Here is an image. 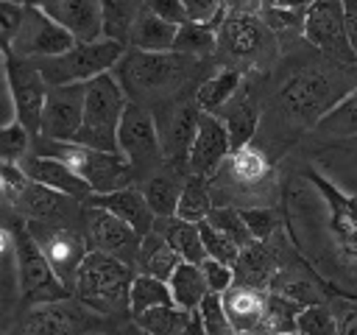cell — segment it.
I'll list each match as a JSON object with an SVG mask.
<instances>
[{
    "mask_svg": "<svg viewBox=\"0 0 357 335\" xmlns=\"http://www.w3.org/2000/svg\"><path fill=\"white\" fill-rule=\"evenodd\" d=\"M284 335H301V332H298V329H296V332H284Z\"/></svg>",
    "mask_w": 357,
    "mask_h": 335,
    "instance_id": "cell-58",
    "label": "cell"
},
{
    "mask_svg": "<svg viewBox=\"0 0 357 335\" xmlns=\"http://www.w3.org/2000/svg\"><path fill=\"white\" fill-rule=\"evenodd\" d=\"M50 3H53V0H25V6H33V8H42V11H45Z\"/></svg>",
    "mask_w": 357,
    "mask_h": 335,
    "instance_id": "cell-56",
    "label": "cell"
},
{
    "mask_svg": "<svg viewBox=\"0 0 357 335\" xmlns=\"http://www.w3.org/2000/svg\"><path fill=\"white\" fill-rule=\"evenodd\" d=\"M117 148L128 159V165L134 168L137 184L165 165L156 120H153V112L148 106L128 100V106L120 117V128H117Z\"/></svg>",
    "mask_w": 357,
    "mask_h": 335,
    "instance_id": "cell-11",
    "label": "cell"
},
{
    "mask_svg": "<svg viewBox=\"0 0 357 335\" xmlns=\"http://www.w3.org/2000/svg\"><path fill=\"white\" fill-rule=\"evenodd\" d=\"M223 296L226 315L231 321V329L240 335H268L265 332V304L268 290H254L245 285H231Z\"/></svg>",
    "mask_w": 357,
    "mask_h": 335,
    "instance_id": "cell-25",
    "label": "cell"
},
{
    "mask_svg": "<svg viewBox=\"0 0 357 335\" xmlns=\"http://www.w3.org/2000/svg\"><path fill=\"white\" fill-rule=\"evenodd\" d=\"M45 14H50L61 28H67L75 42L103 39V11L100 0H53Z\"/></svg>",
    "mask_w": 357,
    "mask_h": 335,
    "instance_id": "cell-26",
    "label": "cell"
},
{
    "mask_svg": "<svg viewBox=\"0 0 357 335\" xmlns=\"http://www.w3.org/2000/svg\"><path fill=\"white\" fill-rule=\"evenodd\" d=\"M215 42H218V28L204 25V22H184L178 25L173 50L192 56V59H215Z\"/></svg>",
    "mask_w": 357,
    "mask_h": 335,
    "instance_id": "cell-39",
    "label": "cell"
},
{
    "mask_svg": "<svg viewBox=\"0 0 357 335\" xmlns=\"http://www.w3.org/2000/svg\"><path fill=\"white\" fill-rule=\"evenodd\" d=\"M229 335H240V332H229Z\"/></svg>",
    "mask_w": 357,
    "mask_h": 335,
    "instance_id": "cell-60",
    "label": "cell"
},
{
    "mask_svg": "<svg viewBox=\"0 0 357 335\" xmlns=\"http://www.w3.org/2000/svg\"><path fill=\"white\" fill-rule=\"evenodd\" d=\"M137 268L128 262L109 257L103 251H89L75 274L73 296L98 315L128 313V296Z\"/></svg>",
    "mask_w": 357,
    "mask_h": 335,
    "instance_id": "cell-6",
    "label": "cell"
},
{
    "mask_svg": "<svg viewBox=\"0 0 357 335\" xmlns=\"http://www.w3.org/2000/svg\"><path fill=\"white\" fill-rule=\"evenodd\" d=\"M268 3H273V0H265V3H262V6H268Z\"/></svg>",
    "mask_w": 357,
    "mask_h": 335,
    "instance_id": "cell-59",
    "label": "cell"
},
{
    "mask_svg": "<svg viewBox=\"0 0 357 335\" xmlns=\"http://www.w3.org/2000/svg\"><path fill=\"white\" fill-rule=\"evenodd\" d=\"M218 117L223 120V126L229 131L231 151L254 142V137L259 131V120H262V95L257 92V84L245 78L243 87L237 89V95L218 112Z\"/></svg>",
    "mask_w": 357,
    "mask_h": 335,
    "instance_id": "cell-22",
    "label": "cell"
},
{
    "mask_svg": "<svg viewBox=\"0 0 357 335\" xmlns=\"http://www.w3.org/2000/svg\"><path fill=\"white\" fill-rule=\"evenodd\" d=\"M73 45H75V36L67 28H61L50 14H45L42 8L25 6V17L20 25V34L14 36V42L8 47V56L39 61V59L61 56Z\"/></svg>",
    "mask_w": 357,
    "mask_h": 335,
    "instance_id": "cell-17",
    "label": "cell"
},
{
    "mask_svg": "<svg viewBox=\"0 0 357 335\" xmlns=\"http://www.w3.org/2000/svg\"><path fill=\"white\" fill-rule=\"evenodd\" d=\"M329 304L335 313V335H357V302L335 299Z\"/></svg>",
    "mask_w": 357,
    "mask_h": 335,
    "instance_id": "cell-51",
    "label": "cell"
},
{
    "mask_svg": "<svg viewBox=\"0 0 357 335\" xmlns=\"http://www.w3.org/2000/svg\"><path fill=\"white\" fill-rule=\"evenodd\" d=\"M126 106H128V95L123 92L114 73H103V75L86 81L84 120H81V131H78L75 142L98 148V151L120 154L117 128H120V117H123Z\"/></svg>",
    "mask_w": 357,
    "mask_h": 335,
    "instance_id": "cell-8",
    "label": "cell"
},
{
    "mask_svg": "<svg viewBox=\"0 0 357 335\" xmlns=\"http://www.w3.org/2000/svg\"><path fill=\"white\" fill-rule=\"evenodd\" d=\"M201 274H204V279H206L209 293H226V290L234 285V268L226 265V262H220V260L206 257V260L201 262Z\"/></svg>",
    "mask_w": 357,
    "mask_h": 335,
    "instance_id": "cell-50",
    "label": "cell"
},
{
    "mask_svg": "<svg viewBox=\"0 0 357 335\" xmlns=\"http://www.w3.org/2000/svg\"><path fill=\"white\" fill-rule=\"evenodd\" d=\"M176 34H178V25L156 17L153 11L139 8L137 20H134V28H131V36H128V47H137V50H148V53H167L173 50V42H176Z\"/></svg>",
    "mask_w": 357,
    "mask_h": 335,
    "instance_id": "cell-29",
    "label": "cell"
},
{
    "mask_svg": "<svg viewBox=\"0 0 357 335\" xmlns=\"http://www.w3.org/2000/svg\"><path fill=\"white\" fill-rule=\"evenodd\" d=\"M84 237H86L89 251H103V254L117 257V260L128 262L131 268H137L142 234L134 226H128L126 221H120L117 215H112L100 207L84 204Z\"/></svg>",
    "mask_w": 357,
    "mask_h": 335,
    "instance_id": "cell-18",
    "label": "cell"
},
{
    "mask_svg": "<svg viewBox=\"0 0 357 335\" xmlns=\"http://www.w3.org/2000/svg\"><path fill=\"white\" fill-rule=\"evenodd\" d=\"M159 304H173V296H170V285L165 279H156L151 274H139L134 276L131 282V296H128V315H139L151 307H159Z\"/></svg>",
    "mask_w": 357,
    "mask_h": 335,
    "instance_id": "cell-38",
    "label": "cell"
},
{
    "mask_svg": "<svg viewBox=\"0 0 357 335\" xmlns=\"http://www.w3.org/2000/svg\"><path fill=\"white\" fill-rule=\"evenodd\" d=\"M296 329L301 335H335L332 304H307L296 315Z\"/></svg>",
    "mask_w": 357,
    "mask_h": 335,
    "instance_id": "cell-45",
    "label": "cell"
},
{
    "mask_svg": "<svg viewBox=\"0 0 357 335\" xmlns=\"http://www.w3.org/2000/svg\"><path fill=\"white\" fill-rule=\"evenodd\" d=\"M204 70V59H192L176 50L167 53H148L137 47H126L123 59L114 64V78L120 81L128 100L142 103L148 109L173 100L190 92L192 78Z\"/></svg>",
    "mask_w": 357,
    "mask_h": 335,
    "instance_id": "cell-3",
    "label": "cell"
},
{
    "mask_svg": "<svg viewBox=\"0 0 357 335\" xmlns=\"http://www.w3.org/2000/svg\"><path fill=\"white\" fill-rule=\"evenodd\" d=\"M234 268V285H245L254 290H271V282L279 268V232L271 240H254L240 248Z\"/></svg>",
    "mask_w": 357,
    "mask_h": 335,
    "instance_id": "cell-24",
    "label": "cell"
},
{
    "mask_svg": "<svg viewBox=\"0 0 357 335\" xmlns=\"http://www.w3.org/2000/svg\"><path fill=\"white\" fill-rule=\"evenodd\" d=\"M315 0H273L268 6H282V8H293V11H307Z\"/></svg>",
    "mask_w": 357,
    "mask_h": 335,
    "instance_id": "cell-55",
    "label": "cell"
},
{
    "mask_svg": "<svg viewBox=\"0 0 357 335\" xmlns=\"http://www.w3.org/2000/svg\"><path fill=\"white\" fill-rule=\"evenodd\" d=\"M282 53L279 36L259 14H229L218 25L215 61L240 73H265Z\"/></svg>",
    "mask_w": 357,
    "mask_h": 335,
    "instance_id": "cell-5",
    "label": "cell"
},
{
    "mask_svg": "<svg viewBox=\"0 0 357 335\" xmlns=\"http://www.w3.org/2000/svg\"><path fill=\"white\" fill-rule=\"evenodd\" d=\"M20 168H22V173H25L31 181L45 184V187H50V190H56V193H64V195H70V198H75V201H81V204H86L89 195H92L89 184H86L70 165H64L61 159H53V156H45V154H33V151H31V154L20 162Z\"/></svg>",
    "mask_w": 357,
    "mask_h": 335,
    "instance_id": "cell-23",
    "label": "cell"
},
{
    "mask_svg": "<svg viewBox=\"0 0 357 335\" xmlns=\"http://www.w3.org/2000/svg\"><path fill=\"white\" fill-rule=\"evenodd\" d=\"M184 11L190 17V22H204V25H220V20L226 17V6L223 0H181Z\"/></svg>",
    "mask_w": 357,
    "mask_h": 335,
    "instance_id": "cell-49",
    "label": "cell"
},
{
    "mask_svg": "<svg viewBox=\"0 0 357 335\" xmlns=\"http://www.w3.org/2000/svg\"><path fill=\"white\" fill-rule=\"evenodd\" d=\"M6 84H8V98H11V112L14 120L22 123L31 137H39L42 128V112H45V98H47V84L39 73V67L28 59H6Z\"/></svg>",
    "mask_w": 357,
    "mask_h": 335,
    "instance_id": "cell-16",
    "label": "cell"
},
{
    "mask_svg": "<svg viewBox=\"0 0 357 335\" xmlns=\"http://www.w3.org/2000/svg\"><path fill=\"white\" fill-rule=\"evenodd\" d=\"M33 234V240L39 243L45 260L50 262L53 274L59 276V282L73 293V282L75 274L84 262V257L89 254L86 237H84V226L75 223H25Z\"/></svg>",
    "mask_w": 357,
    "mask_h": 335,
    "instance_id": "cell-13",
    "label": "cell"
},
{
    "mask_svg": "<svg viewBox=\"0 0 357 335\" xmlns=\"http://www.w3.org/2000/svg\"><path fill=\"white\" fill-rule=\"evenodd\" d=\"M20 302H22V296H20L14 254H0V335H6L11 327H17L14 315H17Z\"/></svg>",
    "mask_w": 357,
    "mask_h": 335,
    "instance_id": "cell-40",
    "label": "cell"
},
{
    "mask_svg": "<svg viewBox=\"0 0 357 335\" xmlns=\"http://www.w3.org/2000/svg\"><path fill=\"white\" fill-rule=\"evenodd\" d=\"M95 315L98 313L84 307L75 296L42 302L25 307L14 327V335H84L92 329Z\"/></svg>",
    "mask_w": 357,
    "mask_h": 335,
    "instance_id": "cell-15",
    "label": "cell"
},
{
    "mask_svg": "<svg viewBox=\"0 0 357 335\" xmlns=\"http://www.w3.org/2000/svg\"><path fill=\"white\" fill-rule=\"evenodd\" d=\"M357 87V64H337L321 56L307 39L282 61V73L262 98L259 148L276 162L298 137L312 131Z\"/></svg>",
    "mask_w": 357,
    "mask_h": 335,
    "instance_id": "cell-2",
    "label": "cell"
},
{
    "mask_svg": "<svg viewBox=\"0 0 357 335\" xmlns=\"http://www.w3.org/2000/svg\"><path fill=\"white\" fill-rule=\"evenodd\" d=\"M20 3H25V0H20Z\"/></svg>",
    "mask_w": 357,
    "mask_h": 335,
    "instance_id": "cell-61",
    "label": "cell"
},
{
    "mask_svg": "<svg viewBox=\"0 0 357 335\" xmlns=\"http://www.w3.org/2000/svg\"><path fill=\"white\" fill-rule=\"evenodd\" d=\"M153 229H159L165 234V240L173 246V251L181 257V262L201 265L206 260V248H204L198 223H190V221H181L173 215V218H156Z\"/></svg>",
    "mask_w": 357,
    "mask_h": 335,
    "instance_id": "cell-31",
    "label": "cell"
},
{
    "mask_svg": "<svg viewBox=\"0 0 357 335\" xmlns=\"http://www.w3.org/2000/svg\"><path fill=\"white\" fill-rule=\"evenodd\" d=\"M301 36L321 56H326L337 64H357V53L349 42V34H346L343 0H315L304 11Z\"/></svg>",
    "mask_w": 357,
    "mask_h": 335,
    "instance_id": "cell-14",
    "label": "cell"
},
{
    "mask_svg": "<svg viewBox=\"0 0 357 335\" xmlns=\"http://www.w3.org/2000/svg\"><path fill=\"white\" fill-rule=\"evenodd\" d=\"M31 148H33V137L22 123L8 120L0 126V162L20 165L31 154Z\"/></svg>",
    "mask_w": 357,
    "mask_h": 335,
    "instance_id": "cell-42",
    "label": "cell"
},
{
    "mask_svg": "<svg viewBox=\"0 0 357 335\" xmlns=\"http://www.w3.org/2000/svg\"><path fill=\"white\" fill-rule=\"evenodd\" d=\"M198 232H201L206 257L220 260V262H226V265H234V262H237V257H240V246H237L231 237H226L223 232H218V229H215L212 223H206V221L198 223Z\"/></svg>",
    "mask_w": 357,
    "mask_h": 335,
    "instance_id": "cell-46",
    "label": "cell"
},
{
    "mask_svg": "<svg viewBox=\"0 0 357 335\" xmlns=\"http://www.w3.org/2000/svg\"><path fill=\"white\" fill-rule=\"evenodd\" d=\"M142 3L145 0H100L103 36L128 47V36H131V28H134V20H137Z\"/></svg>",
    "mask_w": 357,
    "mask_h": 335,
    "instance_id": "cell-36",
    "label": "cell"
},
{
    "mask_svg": "<svg viewBox=\"0 0 357 335\" xmlns=\"http://www.w3.org/2000/svg\"><path fill=\"white\" fill-rule=\"evenodd\" d=\"M170 285V296H173V304L187 310V313H195L201 299L209 293L206 288V279L201 274V265H192V262H178V268L170 274L167 279Z\"/></svg>",
    "mask_w": 357,
    "mask_h": 335,
    "instance_id": "cell-34",
    "label": "cell"
},
{
    "mask_svg": "<svg viewBox=\"0 0 357 335\" xmlns=\"http://www.w3.org/2000/svg\"><path fill=\"white\" fill-rule=\"evenodd\" d=\"M206 181L215 207H276L282 198L273 159L257 142L231 151L218 173Z\"/></svg>",
    "mask_w": 357,
    "mask_h": 335,
    "instance_id": "cell-4",
    "label": "cell"
},
{
    "mask_svg": "<svg viewBox=\"0 0 357 335\" xmlns=\"http://www.w3.org/2000/svg\"><path fill=\"white\" fill-rule=\"evenodd\" d=\"M312 137L335 142V140H357V87L332 109L326 112L318 126L312 128Z\"/></svg>",
    "mask_w": 357,
    "mask_h": 335,
    "instance_id": "cell-33",
    "label": "cell"
},
{
    "mask_svg": "<svg viewBox=\"0 0 357 335\" xmlns=\"http://www.w3.org/2000/svg\"><path fill=\"white\" fill-rule=\"evenodd\" d=\"M14 262H17V282H20V296L25 302V307L31 304H42V302H56V299H67L73 296L59 276L53 274L50 262L45 260L39 243L33 240L31 229L25 226V221H20L14 226Z\"/></svg>",
    "mask_w": 357,
    "mask_h": 335,
    "instance_id": "cell-10",
    "label": "cell"
},
{
    "mask_svg": "<svg viewBox=\"0 0 357 335\" xmlns=\"http://www.w3.org/2000/svg\"><path fill=\"white\" fill-rule=\"evenodd\" d=\"M142 335H145V332H142Z\"/></svg>",
    "mask_w": 357,
    "mask_h": 335,
    "instance_id": "cell-62",
    "label": "cell"
},
{
    "mask_svg": "<svg viewBox=\"0 0 357 335\" xmlns=\"http://www.w3.org/2000/svg\"><path fill=\"white\" fill-rule=\"evenodd\" d=\"M231 154V142H229V131L223 126V120L218 114L201 112L198 117V131L195 140L190 145V156H187V170L192 176H215L218 168L226 162V156Z\"/></svg>",
    "mask_w": 357,
    "mask_h": 335,
    "instance_id": "cell-21",
    "label": "cell"
},
{
    "mask_svg": "<svg viewBox=\"0 0 357 335\" xmlns=\"http://www.w3.org/2000/svg\"><path fill=\"white\" fill-rule=\"evenodd\" d=\"M243 81H245V73L231 70V67H218L215 73H209L195 87V103H198V109L201 112H209V114H218L237 95V89L243 87Z\"/></svg>",
    "mask_w": 357,
    "mask_h": 335,
    "instance_id": "cell-30",
    "label": "cell"
},
{
    "mask_svg": "<svg viewBox=\"0 0 357 335\" xmlns=\"http://www.w3.org/2000/svg\"><path fill=\"white\" fill-rule=\"evenodd\" d=\"M282 215L312 271L335 293L357 299V142H329L290 176Z\"/></svg>",
    "mask_w": 357,
    "mask_h": 335,
    "instance_id": "cell-1",
    "label": "cell"
},
{
    "mask_svg": "<svg viewBox=\"0 0 357 335\" xmlns=\"http://www.w3.org/2000/svg\"><path fill=\"white\" fill-rule=\"evenodd\" d=\"M206 223H212L218 232L231 237L240 248L254 243V237H251V232H248V226H245V221H243L237 207H212V212L206 215Z\"/></svg>",
    "mask_w": 357,
    "mask_h": 335,
    "instance_id": "cell-44",
    "label": "cell"
},
{
    "mask_svg": "<svg viewBox=\"0 0 357 335\" xmlns=\"http://www.w3.org/2000/svg\"><path fill=\"white\" fill-rule=\"evenodd\" d=\"M301 304L268 290V304H265V332L268 335H284V332H296V315H298Z\"/></svg>",
    "mask_w": 357,
    "mask_h": 335,
    "instance_id": "cell-41",
    "label": "cell"
},
{
    "mask_svg": "<svg viewBox=\"0 0 357 335\" xmlns=\"http://www.w3.org/2000/svg\"><path fill=\"white\" fill-rule=\"evenodd\" d=\"M265 0H223L229 14H259Z\"/></svg>",
    "mask_w": 357,
    "mask_h": 335,
    "instance_id": "cell-54",
    "label": "cell"
},
{
    "mask_svg": "<svg viewBox=\"0 0 357 335\" xmlns=\"http://www.w3.org/2000/svg\"><path fill=\"white\" fill-rule=\"evenodd\" d=\"M84 95H86V84L47 87L39 137L59 140V142H75L81 131V120H84Z\"/></svg>",
    "mask_w": 357,
    "mask_h": 335,
    "instance_id": "cell-20",
    "label": "cell"
},
{
    "mask_svg": "<svg viewBox=\"0 0 357 335\" xmlns=\"http://www.w3.org/2000/svg\"><path fill=\"white\" fill-rule=\"evenodd\" d=\"M212 207H215V201H212V193H209V181L204 176L190 173L184 187H181L178 204H176V218L190 221V223H201V221H206Z\"/></svg>",
    "mask_w": 357,
    "mask_h": 335,
    "instance_id": "cell-37",
    "label": "cell"
},
{
    "mask_svg": "<svg viewBox=\"0 0 357 335\" xmlns=\"http://www.w3.org/2000/svg\"><path fill=\"white\" fill-rule=\"evenodd\" d=\"M84 335H109V332H98V329H89V332H84Z\"/></svg>",
    "mask_w": 357,
    "mask_h": 335,
    "instance_id": "cell-57",
    "label": "cell"
},
{
    "mask_svg": "<svg viewBox=\"0 0 357 335\" xmlns=\"http://www.w3.org/2000/svg\"><path fill=\"white\" fill-rule=\"evenodd\" d=\"M33 154H45V156H53V159H61L64 165H70L89 184L92 195L114 193L128 184H137L134 168L128 165V159L123 154L98 151L89 145H78V142L45 140V137L33 140Z\"/></svg>",
    "mask_w": 357,
    "mask_h": 335,
    "instance_id": "cell-7",
    "label": "cell"
},
{
    "mask_svg": "<svg viewBox=\"0 0 357 335\" xmlns=\"http://www.w3.org/2000/svg\"><path fill=\"white\" fill-rule=\"evenodd\" d=\"M248 232L254 240H271L276 232H282V223H284V215L276 209V207H245L240 209Z\"/></svg>",
    "mask_w": 357,
    "mask_h": 335,
    "instance_id": "cell-43",
    "label": "cell"
},
{
    "mask_svg": "<svg viewBox=\"0 0 357 335\" xmlns=\"http://www.w3.org/2000/svg\"><path fill=\"white\" fill-rule=\"evenodd\" d=\"M145 8L153 11L156 17L173 22V25H184V22H190V17H187L181 0H145Z\"/></svg>",
    "mask_w": 357,
    "mask_h": 335,
    "instance_id": "cell-52",
    "label": "cell"
},
{
    "mask_svg": "<svg viewBox=\"0 0 357 335\" xmlns=\"http://www.w3.org/2000/svg\"><path fill=\"white\" fill-rule=\"evenodd\" d=\"M22 17H25V3L20 0H0V45L11 47L14 36L20 34V25H22Z\"/></svg>",
    "mask_w": 357,
    "mask_h": 335,
    "instance_id": "cell-48",
    "label": "cell"
},
{
    "mask_svg": "<svg viewBox=\"0 0 357 335\" xmlns=\"http://www.w3.org/2000/svg\"><path fill=\"white\" fill-rule=\"evenodd\" d=\"M11 209L20 215V221L25 223H75L84 226V204L56 193L45 184H36L31 179H25V184L20 187Z\"/></svg>",
    "mask_w": 357,
    "mask_h": 335,
    "instance_id": "cell-19",
    "label": "cell"
},
{
    "mask_svg": "<svg viewBox=\"0 0 357 335\" xmlns=\"http://www.w3.org/2000/svg\"><path fill=\"white\" fill-rule=\"evenodd\" d=\"M343 20H346V34L349 42L357 53V0H343Z\"/></svg>",
    "mask_w": 357,
    "mask_h": 335,
    "instance_id": "cell-53",
    "label": "cell"
},
{
    "mask_svg": "<svg viewBox=\"0 0 357 335\" xmlns=\"http://www.w3.org/2000/svg\"><path fill=\"white\" fill-rule=\"evenodd\" d=\"M187 176H190L187 168L165 162L159 170H153L151 176H145L137 184L156 218H173L176 215V204H178V195H181V187H184Z\"/></svg>",
    "mask_w": 357,
    "mask_h": 335,
    "instance_id": "cell-27",
    "label": "cell"
},
{
    "mask_svg": "<svg viewBox=\"0 0 357 335\" xmlns=\"http://www.w3.org/2000/svg\"><path fill=\"white\" fill-rule=\"evenodd\" d=\"M181 257L173 251V246L165 240V234L159 229H151L142 243H139V260H137V271L139 274H151L156 279H170V274L178 268Z\"/></svg>",
    "mask_w": 357,
    "mask_h": 335,
    "instance_id": "cell-32",
    "label": "cell"
},
{
    "mask_svg": "<svg viewBox=\"0 0 357 335\" xmlns=\"http://www.w3.org/2000/svg\"><path fill=\"white\" fill-rule=\"evenodd\" d=\"M190 318H192V313H187L176 304H159V307L139 313L134 318V324L145 335H184L190 327Z\"/></svg>",
    "mask_w": 357,
    "mask_h": 335,
    "instance_id": "cell-35",
    "label": "cell"
},
{
    "mask_svg": "<svg viewBox=\"0 0 357 335\" xmlns=\"http://www.w3.org/2000/svg\"><path fill=\"white\" fill-rule=\"evenodd\" d=\"M86 204H89V207H100V209L117 215L120 221H126L128 226H134L142 237H145V234L153 229V223H156V215L151 212V207H148V201H145V195H142V190H139L137 184H128V187L114 190V193L89 195Z\"/></svg>",
    "mask_w": 357,
    "mask_h": 335,
    "instance_id": "cell-28",
    "label": "cell"
},
{
    "mask_svg": "<svg viewBox=\"0 0 357 335\" xmlns=\"http://www.w3.org/2000/svg\"><path fill=\"white\" fill-rule=\"evenodd\" d=\"M195 313H198L206 335H229V332H234L231 329V321L226 315V307H223V296L220 293H206L201 299V304H198Z\"/></svg>",
    "mask_w": 357,
    "mask_h": 335,
    "instance_id": "cell-47",
    "label": "cell"
},
{
    "mask_svg": "<svg viewBox=\"0 0 357 335\" xmlns=\"http://www.w3.org/2000/svg\"><path fill=\"white\" fill-rule=\"evenodd\" d=\"M123 53H126V45L103 36V39H95V42H75L67 53L39 59L33 64L39 67L47 87L86 84V81H92L103 73H112L114 64L123 59Z\"/></svg>",
    "mask_w": 357,
    "mask_h": 335,
    "instance_id": "cell-9",
    "label": "cell"
},
{
    "mask_svg": "<svg viewBox=\"0 0 357 335\" xmlns=\"http://www.w3.org/2000/svg\"><path fill=\"white\" fill-rule=\"evenodd\" d=\"M151 112H153V120H156V131H159L165 162L187 168L190 145L195 140L198 117H201V109L195 103V89L184 92V95H178L173 100H165V103L153 106Z\"/></svg>",
    "mask_w": 357,
    "mask_h": 335,
    "instance_id": "cell-12",
    "label": "cell"
}]
</instances>
